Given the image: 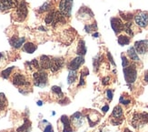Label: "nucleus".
Instances as JSON below:
<instances>
[{"mask_svg": "<svg viewBox=\"0 0 148 132\" xmlns=\"http://www.w3.org/2000/svg\"><path fill=\"white\" fill-rule=\"evenodd\" d=\"M122 122H123V120H114V118H112L111 120V123L114 125V126H118Z\"/></svg>", "mask_w": 148, "mask_h": 132, "instance_id": "40", "label": "nucleus"}, {"mask_svg": "<svg viewBox=\"0 0 148 132\" xmlns=\"http://www.w3.org/2000/svg\"><path fill=\"white\" fill-rule=\"evenodd\" d=\"M86 117L87 118L90 127H95V125L99 122L100 118H101V115L97 111H95V110H91L88 114L86 115Z\"/></svg>", "mask_w": 148, "mask_h": 132, "instance_id": "6", "label": "nucleus"}, {"mask_svg": "<svg viewBox=\"0 0 148 132\" xmlns=\"http://www.w3.org/2000/svg\"><path fill=\"white\" fill-rule=\"evenodd\" d=\"M119 102L122 105L127 106V105H129L131 103V100H130V98H126L125 96H121L120 98H119Z\"/></svg>", "mask_w": 148, "mask_h": 132, "instance_id": "36", "label": "nucleus"}, {"mask_svg": "<svg viewBox=\"0 0 148 132\" xmlns=\"http://www.w3.org/2000/svg\"><path fill=\"white\" fill-rule=\"evenodd\" d=\"M84 63H85V58H84V57L77 56L76 57L73 58L72 60L70 61V63L68 64V68L69 70L76 71Z\"/></svg>", "mask_w": 148, "mask_h": 132, "instance_id": "11", "label": "nucleus"}, {"mask_svg": "<svg viewBox=\"0 0 148 132\" xmlns=\"http://www.w3.org/2000/svg\"><path fill=\"white\" fill-rule=\"evenodd\" d=\"M59 103H60L61 105H66V104H68V103H69V100H68V98H66V97H65V98H64V100H60V101H59Z\"/></svg>", "mask_w": 148, "mask_h": 132, "instance_id": "42", "label": "nucleus"}, {"mask_svg": "<svg viewBox=\"0 0 148 132\" xmlns=\"http://www.w3.org/2000/svg\"><path fill=\"white\" fill-rule=\"evenodd\" d=\"M6 107H8V100H6V97H5V94L0 93V111L5 110Z\"/></svg>", "mask_w": 148, "mask_h": 132, "instance_id": "26", "label": "nucleus"}, {"mask_svg": "<svg viewBox=\"0 0 148 132\" xmlns=\"http://www.w3.org/2000/svg\"><path fill=\"white\" fill-rule=\"evenodd\" d=\"M2 58H3V54L2 53H0V60H1Z\"/></svg>", "mask_w": 148, "mask_h": 132, "instance_id": "50", "label": "nucleus"}, {"mask_svg": "<svg viewBox=\"0 0 148 132\" xmlns=\"http://www.w3.org/2000/svg\"><path fill=\"white\" fill-rule=\"evenodd\" d=\"M97 29V25H96V23H93V24H90V25H86L85 26V30L86 32L87 33H90L92 31H95Z\"/></svg>", "mask_w": 148, "mask_h": 132, "instance_id": "33", "label": "nucleus"}, {"mask_svg": "<svg viewBox=\"0 0 148 132\" xmlns=\"http://www.w3.org/2000/svg\"><path fill=\"white\" fill-rule=\"evenodd\" d=\"M55 13H56L55 10H52V11L48 12V14L46 16V17H45V22H46V24L49 25V24L53 23L54 18H55Z\"/></svg>", "mask_w": 148, "mask_h": 132, "instance_id": "25", "label": "nucleus"}, {"mask_svg": "<svg viewBox=\"0 0 148 132\" xmlns=\"http://www.w3.org/2000/svg\"><path fill=\"white\" fill-rule=\"evenodd\" d=\"M39 29H40V30H42V31H46V30H47L46 28H44V26H40V28H39Z\"/></svg>", "mask_w": 148, "mask_h": 132, "instance_id": "48", "label": "nucleus"}, {"mask_svg": "<svg viewBox=\"0 0 148 132\" xmlns=\"http://www.w3.org/2000/svg\"><path fill=\"white\" fill-rule=\"evenodd\" d=\"M112 118H114V120H123V117H124V111L123 109H122L121 106H115L113 109L112 112Z\"/></svg>", "mask_w": 148, "mask_h": 132, "instance_id": "18", "label": "nucleus"}, {"mask_svg": "<svg viewBox=\"0 0 148 132\" xmlns=\"http://www.w3.org/2000/svg\"><path fill=\"white\" fill-rule=\"evenodd\" d=\"M51 6H52V5H51V2L50 1H47L45 3L41 8H39V13H43V12H46V11H50L51 10Z\"/></svg>", "mask_w": 148, "mask_h": 132, "instance_id": "32", "label": "nucleus"}, {"mask_svg": "<svg viewBox=\"0 0 148 132\" xmlns=\"http://www.w3.org/2000/svg\"><path fill=\"white\" fill-rule=\"evenodd\" d=\"M45 128L43 129V132H54V129L52 127V125H51V123H49L48 121L45 120Z\"/></svg>", "mask_w": 148, "mask_h": 132, "instance_id": "35", "label": "nucleus"}, {"mask_svg": "<svg viewBox=\"0 0 148 132\" xmlns=\"http://www.w3.org/2000/svg\"><path fill=\"white\" fill-rule=\"evenodd\" d=\"M109 80H110V77H104L103 78V85H107L109 83Z\"/></svg>", "mask_w": 148, "mask_h": 132, "instance_id": "43", "label": "nucleus"}, {"mask_svg": "<svg viewBox=\"0 0 148 132\" xmlns=\"http://www.w3.org/2000/svg\"><path fill=\"white\" fill-rule=\"evenodd\" d=\"M102 110H103V112H104V113H106V112L109 110V106L108 105H105L104 107L102 108Z\"/></svg>", "mask_w": 148, "mask_h": 132, "instance_id": "44", "label": "nucleus"}, {"mask_svg": "<svg viewBox=\"0 0 148 132\" xmlns=\"http://www.w3.org/2000/svg\"><path fill=\"white\" fill-rule=\"evenodd\" d=\"M31 128V122L28 120H25L24 124L16 129V132H28Z\"/></svg>", "mask_w": 148, "mask_h": 132, "instance_id": "23", "label": "nucleus"}, {"mask_svg": "<svg viewBox=\"0 0 148 132\" xmlns=\"http://www.w3.org/2000/svg\"><path fill=\"white\" fill-rule=\"evenodd\" d=\"M134 48L137 54L144 55L148 51V40H139L134 43Z\"/></svg>", "mask_w": 148, "mask_h": 132, "instance_id": "8", "label": "nucleus"}, {"mask_svg": "<svg viewBox=\"0 0 148 132\" xmlns=\"http://www.w3.org/2000/svg\"><path fill=\"white\" fill-rule=\"evenodd\" d=\"M51 60H52V57H50L48 56H46V55L41 56L40 57V62H39V66H40L41 69H43V70L50 69Z\"/></svg>", "mask_w": 148, "mask_h": 132, "instance_id": "15", "label": "nucleus"}, {"mask_svg": "<svg viewBox=\"0 0 148 132\" xmlns=\"http://www.w3.org/2000/svg\"><path fill=\"white\" fill-rule=\"evenodd\" d=\"M102 58H103V56H97L94 58L93 60V65H94V70L95 71H97V69L99 68V66L101 64V61H102Z\"/></svg>", "mask_w": 148, "mask_h": 132, "instance_id": "28", "label": "nucleus"}, {"mask_svg": "<svg viewBox=\"0 0 148 132\" xmlns=\"http://www.w3.org/2000/svg\"><path fill=\"white\" fill-rule=\"evenodd\" d=\"M12 83L16 87H24L28 88L30 86V82L25 75L21 73H15L12 77Z\"/></svg>", "mask_w": 148, "mask_h": 132, "instance_id": "3", "label": "nucleus"}, {"mask_svg": "<svg viewBox=\"0 0 148 132\" xmlns=\"http://www.w3.org/2000/svg\"><path fill=\"white\" fill-rule=\"evenodd\" d=\"M124 132H132V131H131L130 129H125Z\"/></svg>", "mask_w": 148, "mask_h": 132, "instance_id": "49", "label": "nucleus"}, {"mask_svg": "<svg viewBox=\"0 0 148 132\" xmlns=\"http://www.w3.org/2000/svg\"><path fill=\"white\" fill-rule=\"evenodd\" d=\"M107 58H108V60L111 62V64L114 65V67H115V63H114V59H113V57H112V55H111V53H110V52H107Z\"/></svg>", "mask_w": 148, "mask_h": 132, "instance_id": "41", "label": "nucleus"}, {"mask_svg": "<svg viewBox=\"0 0 148 132\" xmlns=\"http://www.w3.org/2000/svg\"><path fill=\"white\" fill-rule=\"evenodd\" d=\"M37 47L32 42H27L23 45V50L25 52L28 53V54H32V53H34L36 50Z\"/></svg>", "mask_w": 148, "mask_h": 132, "instance_id": "20", "label": "nucleus"}, {"mask_svg": "<svg viewBox=\"0 0 148 132\" xmlns=\"http://www.w3.org/2000/svg\"><path fill=\"white\" fill-rule=\"evenodd\" d=\"M93 37H99V34H98L97 32H96V33H94V34H93Z\"/></svg>", "mask_w": 148, "mask_h": 132, "instance_id": "46", "label": "nucleus"}, {"mask_svg": "<svg viewBox=\"0 0 148 132\" xmlns=\"http://www.w3.org/2000/svg\"><path fill=\"white\" fill-rule=\"evenodd\" d=\"M52 91H53V93H55L56 95H57V96L60 97H62L64 96L61 88L58 87V86H53V87H52Z\"/></svg>", "mask_w": 148, "mask_h": 132, "instance_id": "34", "label": "nucleus"}, {"mask_svg": "<svg viewBox=\"0 0 148 132\" xmlns=\"http://www.w3.org/2000/svg\"><path fill=\"white\" fill-rule=\"evenodd\" d=\"M134 22L140 28H146L148 26V13L147 12H139L134 17Z\"/></svg>", "mask_w": 148, "mask_h": 132, "instance_id": "5", "label": "nucleus"}, {"mask_svg": "<svg viewBox=\"0 0 148 132\" xmlns=\"http://www.w3.org/2000/svg\"><path fill=\"white\" fill-rule=\"evenodd\" d=\"M76 78H77L76 71H75V70H69V74H68V77H67V83H68V85H71L75 81H76Z\"/></svg>", "mask_w": 148, "mask_h": 132, "instance_id": "24", "label": "nucleus"}, {"mask_svg": "<svg viewBox=\"0 0 148 132\" xmlns=\"http://www.w3.org/2000/svg\"><path fill=\"white\" fill-rule=\"evenodd\" d=\"M76 54L78 56L84 57L86 54V42L84 40H79L78 46H77V49H76Z\"/></svg>", "mask_w": 148, "mask_h": 132, "instance_id": "19", "label": "nucleus"}, {"mask_svg": "<svg viewBox=\"0 0 148 132\" xmlns=\"http://www.w3.org/2000/svg\"><path fill=\"white\" fill-rule=\"evenodd\" d=\"M48 81V74L46 71L41 69L33 74V82L34 85L39 88L46 87Z\"/></svg>", "mask_w": 148, "mask_h": 132, "instance_id": "1", "label": "nucleus"}, {"mask_svg": "<svg viewBox=\"0 0 148 132\" xmlns=\"http://www.w3.org/2000/svg\"><path fill=\"white\" fill-rule=\"evenodd\" d=\"M120 15H121V17L126 22H130L134 17L133 14H131V13H122V12H120Z\"/></svg>", "mask_w": 148, "mask_h": 132, "instance_id": "31", "label": "nucleus"}, {"mask_svg": "<svg viewBox=\"0 0 148 132\" xmlns=\"http://www.w3.org/2000/svg\"><path fill=\"white\" fill-rule=\"evenodd\" d=\"M124 77L128 85L134 84L137 78V70L136 65H128L126 68H124Z\"/></svg>", "mask_w": 148, "mask_h": 132, "instance_id": "2", "label": "nucleus"}, {"mask_svg": "<svg viewBox=\"0 0 148 132\" xmlns=\"http://www.w3.org/2000/svg\"><path fill=\"white\" fill-rule=\"evenodd\" d=\"M60 121L63 124V130L62 132H74V129L72 123L70 121V118L66 115H63L60 117Z\"/></svg>", "mask_w": 148, "mask_h": 132, "instance_id": "13", "label": "nucleus"}, {"mask_svg": "<svg viewBox=\"0 0 148 132\" xmlns=\"http://www.w3.org/2000/svg\"><path fill=\"white\" fill-rule=\"evenodd\" d=\"M16 16L19 20H24L27 16V6L24 1H21L16 6Z\"/></svg>", "mask_w": 148, "mask_h": 132, "instance_id": "9", "label": "nucleus"}, {"mask_svg": "<svg viewBox=\"0 0 148 132\" xmlns=\"http://www.w3.org/2000/svg\"><path fill=\"white\" fill-rule=\"evenodd\" d=\"M72 6L73 0H61L59 3V12H61L65 17H69L71 16Z\"/></svg>", "mask_w": 148, "mask_h": 132, "instance_id": "4", "label": "nucleus"}, {"mask_svg": "<svg viewBox=\"0 0 148 132\" xmlns=\"http://www.w3.org/2000/svg\"><path fill=\"white\" fill-rule=\"evenodd\" d=\"M89 74V71L87 68H86L85 70H83L81 72V75H80V81H79V84H78V87H82V86H85L86 82H85V79H84V77H85L86 76H87Z\"/></svg>", "mask_w": 148, "mask_h": 132, "instance_id": "29", "label": "nucleus"}, {"mask_svg": "<svg viewBox=\"0 0 148 132\" xmlns=\"http://www.w3.org/2000/svg\"><path fill=\"white\" fill-rule=\"evenodd\" d=\"M127 55H128V57H130L131 60H133V61L138 62L140 60V58L138 57V54L136 53V49L134 48V47H131V48H128V50H127Z\"/></svg>", "mask_w": 148, "mask_h": 132, "instance_id": "21", "label": "nucleus"}, {"mask_svg": "<svg viewBox=\"0 0 148 132\" xmlns=\"http://www.w3.org/2000/svg\"><path fill=\"white\" fill-rule=\"evenodd\" d=\"M13 69H14V67H10V68H6V69L3 70V71L1 72V77H2L3 78L8 79V78L11 76Z\"/></svg>", "mask_w": 148, "mask_h": 132, "instance_id": "30", "label": "nucleus"}, {"mask_svg": "<svg viewBox=\"0 0 148 132\" xmlns=\"http://www.w3.org/2000/svg\"><path fill=\"white\" fill-rule=\"evenodd\" d=\"M64 67V59L63 58H52L51 60V67H50V70L53 72V73H56V72L59 71L62 68Z\"/></svg>", "mask_w": 148, "mask_h": 132, "instance_id": "14", "label": "nucleus"}, {"mask_svg": "<svg viewBox=\"0 0 148 132\" xmlns=\"http://www.w3.org/2000/svg\"><path fill=\"white\" fill-rule=\"evenodd\" d=\"M145 81L146 82V83H148V72H145Z\"/></svg>", "mask_w": 148, "mask_h": 132, "instance_id": "45", "label": "nucleus"}, {"mask_svg": "<svg viewBox=\"0 0 148 132\" xmlns=\"http://www.w3.org/2000/svg\"><path fill=\"white\" fill-rule=\"evenodd\" d=\"M117 41H118V44L122 47H124V46H126V45H129L130 43V37L128 36H125V35H120L117 38Z\"/></svg>", "mask_w": 148, "mask_h": 132, "instance_id": "22", "label": "nucleus"}, {"mask_svg": "<svg viewBox=\"0 0 148 132\" xmlns=\"http://www.w3.org/2000/svg\"><path fill=\"white\" fill-rule=\"evenodd\" d=\"M18 0H0V10L5 11L11 8H15L18 6Z\"/></svg>", "mask_w": 148, "mask_h": 132, "instance_id": "10", "label": "nucleus"}, {"mask_svg": "<svg viewBox=\"0 0 148 132\" xmlns=\"http://www.w3.org/2000/svg\"><path fill=\"white\" fill-rule=\"evenodd\" d=\"M121 58H122V66H123V68H126L128 65H130V63H129V61H128L127 57L125 55L122 54Z\"/></svg>", "mask_w": 148, "mask_h": 132, "instance_id": "37", "label": "nucleus"}, {"mask_svg": "<svg viewBox=\"0 0 148 132\" xmlns=\"http://www.w3.org/2000/svg\"><path fill=\"white\" fill-rule=\"evenodd\" d=\"M65 23H66L65 16H64L61 12L56 11V13H55V18H54V21L52 23L53 28H56V26L58 24H65Z\"/></svg>", "mask_w": 148, "mask_h": 132, "instance_id": "17", "label": "nucleus"}, {"mask_svg": "<svg viewBox=\"0 0 148 132\" xmlns=\"http://www.w3.org/2000/svg\"><path fill=\"white\" fill-rule=\"evenodd\" d=\"M25 42V37H13L9 39V43L13 48H20L24 43Z\"/></svg>", "mask_w": 148, "mask_h": 132, "instance_id": "16", "label": "nucleus"}, {"mask_svg": "<svg viewBox=\"0 0 148 132\" xmlns=\"http://www.w3.org/2000/svg\"><path fill=\"white\" fill-rule=\"evenodd\" d=\"M106 97L109 101H111L113 100V96H114V93H113V90L111 89H107L106 91Z\"/></svg>", "mask_w": 148, "mask_h": 132, "instance_id": "38", "label": "nucleus"}, {"mask_svg": "<svg viewBox=\"0 0 148 132\" xmlns=\"http://www.w3.org/2000/svg\"><path fill=\"white\" fill-rule=\"evenodd\" d=\"M30 64H31L32 67H34V68H36V69H39V68H40L39 63H38V61L36 60V59H33V60H32V61L30 62Z\"/></svg>", "mask_w": 148, "mask_h": 132, "instance_id": "39", "label": "nucleus"}, {"mask_svg": "<svg viewBox=\"0 0 148 132\" xmlns=\"http://www.w3.org/2000/svg\"><path fill=\"white\" fill-rule=\"evenodd\" d=\"M124 30L125 31V33L130 37L134 36V32L132 30V22H126L125 24H124Z\"/></svg>", "mask_w": 148, "mask_h": 132, "instance_id": "27", "label": "nucleus"}, {"mask_svg": "<svg viewBox=\"0 0 148 132\" xmlns=\"http://www.w3.org/2000/svg\"><path fill=\"white\" fill-rule=\"evenodd\" d=\"M70 121L72 123V126H75V128L81 127L84 122V117L81 112H75V113H74L70 117Z\"/></svg>", "mask_w": 148, "mask_h": 132, "instance_id": "12", "label": "nucleus"}, {"mask_svg": "<svg viewBox=\"0 0 148 132\" xmlns=\"http://www.w3.org/2000/svg\"><path fill=\"white\" fill-rule=\"evenodd\" d=\"M111 26L114 32L116 35H118L120 32L124 30V23L122 19L119 17H112L111 18Z\"/></svg>", "mask_w": 148, "mask_h": 132, "instance_id": "7", "label": "nucleus"}, {"mask_svg": "<svg viewBox=\"0 0 148 132\" xmlns=\"http://www.w3.org/2000/svg\"><path fill=\"white\" fill-rule=\"evenodd\" d=\"M37 105H38V106H42V105H43V101H40V100H39V101H37Z\"/></svg>", "mask_w": 148, "mask_h": 132, "instance_id": "47", "label": "nucleus"}]
</instances>
